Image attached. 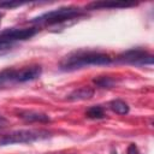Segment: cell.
<instances>
[{"label":"cell","instance_id":"6da1fadb","mask_svg":"<svg viewBox=\"0 0 154 154\" xmlns=\"http://www.w3.org/2000/svg\"><path fill=\"white\" fill-rule=\"evenodd\" d=\"M113 63V58L103 52L93 49H77L65 55L59 63V70L70 72L88 66H105Z\"/></svg>","mask_w":154,"mask_h":154},{"label":"cell","instance_id":"7a4b0ae2","mask_svg":"<svg viewBox=\"0 0 154 154\" xmlns=\"http://www.w3.org/2000/svg\"><path fill=\"white\" fill-rule=\"evenodd\" d=\"M84 10L81 7L76 6H65V7H59L48 12H45L37 17H34L29 20V23L36 25H57V24H63L69 20H75L81 17H83Z\"/></svg>","mask_w":154,"mask_h":154},{"label":"cell","instance_id":"3957f363","mask_svg":"<svg viewBox=\"0 0 154 154\" xmlns=\"http://www.w3.org/2000/svg\"><path fill=\"white\" fill-rule=\"evenodd\" d=\"M52 132L45 129H20L0 135V147L17 143H31L35 141L47 140Z\"/></svg>","mask_w":154,"mask_h":154},{"label":"cell","instance_id":"277c9868","mask_svg":"<svg viewBox=\"0 0 154 154\" xmlns=\"http://www.w3.org/2000/svg\"><path fill=\"white\" fill-rule=\"evenodd\" d=\"M118 64H125V65H135V66H144V65H152L154 61V57L150 52H148L144 48H130L120 54L117 55L114 59Z\"/></svg>","mask_w":154,"mask_h":154},{"label":"cell","instance_id":"5b68a950","mask_svg":"<svg viewBox=\"0 0 154 154\" xmlns=\"http://www.w3.org/2000/svg\"><path fill=\"white\" fill-rule=\"evenodd\" d=\"M38 29L36 26L31 28H7L2 31H0V37L8 41L10 43L14 45L18 41H25L31 38L37 34Z\"/></svg>","mask_w":154,"mask_h":154},{"label":"cell","instance_id":"8992f818","mask_svg":"<svg viewBox=\"0 0 154 154\" xmlns=\"http://www.w3.org/2000/svg\"><path fill=\"white\" fill-rule=\"evenodd\" d=\"M136 2H128V1H93L88 4L84 8L85 10H120L136 6Z\"/></svg>","mask_w":154,"mask_h":154},{"label":"cell","instance_id":"52a82bcc","mask_svg":"<svg viewBox=\"0 0 154 154\" xmlns=\"http://www.w3.org/2000/svg\"><path fill=\"white\" fill-rule=\"evenodd\" d=\"M17 117L23 119L26 123H49L51 122V117L46 113L42 112H37V111H19L17 113Z\"/></svg>","mask_w":154,"mask_h":154},{"label":"cell","instance_id":"ba28073f","mask_svg":"<svg viewBox=\"0 0 154 154\" xmlns=\"http://www.w3.org/2000/svg\"><path fill=\"white\" fill-rule=\"evenodd\" d=\"M94 88L91 87H81L78 89H75L72 93L67 95V100L70 101H82L88 100L94 95Z\"/></svg>","mask_w":154,"mask_h":154},{"label":"cell","instance_id":"9c48e42d","mask_svg":"<svg viewBox=\"0 0 154 154\" xmlns=\"http://www.w3.org/2000/svg\"><path fill=\"white\" fill-rule=\"evenodd\" d=\"M108 106H109V108H111L114 113H117V114H119V116H125V114H128L129 111H130L129 105H128L125 101L120 100V99H114V100H112V101L108 103Z\"/></svg>","mask_w":154,"mask_h":154},{"label":"cell","instance_id":"30bf717a","mask_svg":"<svg viewBox=\"0 0 154 154\" xmlns=\"http://www.w3.org/2000/svg\"><path fill=\"white\" fill-rule=\"evenodd\" d=\"M85 117L90 118V119H103L106 117L105 113V108L100 105H95V106H90L87 111H85Z\"/></svg>","mask_w":154,"mask_h":154},{"label":"cell","instance_id":"8fae6325","mask_svg":"<svg viewBox=\"0 0 154 154\" xmlns=\"http://www.w3.org/2000/svg\"><path fill=\"white\" fill-rule=\"evenodd\" d=\"M93 83L97 88H112L117 83V81L109 76H99L93 79Z\"/></svg>","mask_w":154,"mask_h":154},{"label":"cell","instance_id":"7c38bea8","mask_svg":"<svg viewBox=\"0 0 154 154\" xmlns=\"http://www.w3.org/2000/svg\"><path fill=\"white\" fill-rule=\"evenodd\" d=\"M12 46H13L12 43H10L8 41L4 40L2 37H0V52H2V51H7V49H11V47H12Z\"/></svg>","mask_w":154,"mask_h":154},{"label":"cell","instance_id":"4fadbf2b","mask_svg":"<svg viewBox=\"0 0 154 154\" xmlns=\"http://www.w3.org/2000/svg\"><path fill=\"white\" fill-rule=\"evenodd\" d=\"M126 154H141V153H140V150L135 143H130L128 149H126Z\"/></svg>","mask_w":154,"mask_h":154},{"label":"cell","instance_id":"5bb4252c","mask_svg":"<svg viewBox=\"0 0 154 154\" xmlns=\"http://www.w3.org/2000/svg\"><path fill=\"white\" fill-rule=\"evenodd\" d=\"M6 123H7L6 118H4L2 116H0V124H1V125H4V124H6Z\"/></svg>","mask_w":154,"mask_h":154},{"label":"cell","instance_id":"9a60e30c","mask_svg":"<svg viewBox=\"0 0 154 154\" xmlns=\"http://www.w3.org/2000/svg\"><path fill=\"white\" fill-rule=\"evenodd\" d=\"M1 17H2V13H0V22H1Z\"/></svg>","mask_w":154,"mask_h":154},{"label":"cell","instance_id":"2e32d148","mask_svg":"<svg viewBox=\"0 0 154 154\" xmlns=\"http://www.w3.org/2000/svg\"><path fill=\"white\" fill-rule=\"evenodd\" d=\"M4 126H5V125H1V124H0V129H1V128H4Z\"/></svg>","mask_w":154,"mask_h":154}]
</instances>
